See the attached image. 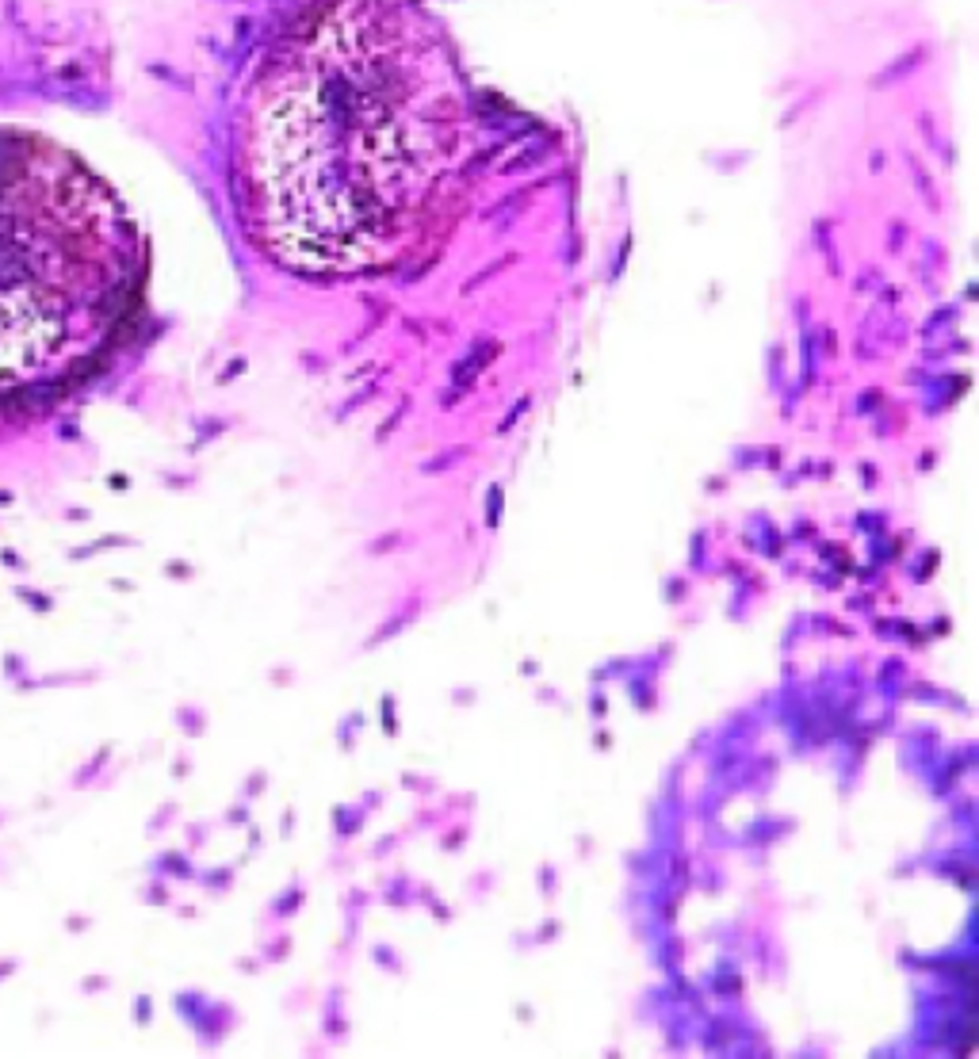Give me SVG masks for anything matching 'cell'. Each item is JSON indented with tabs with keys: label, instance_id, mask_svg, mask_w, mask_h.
<instances>
[{
	"label": "cell",
	"instance_id": "1",
	"mask_svg": "<svg viewBox=\"0 0 979 1059\" xmlns=\"http://www.w3.org/2000/svg\"><path fill=\"white\" fill-rule=\"evenodd\" d=\"M475 153L471 81L421 0H310L241 92L234 192L276 264L375 276L444 241Z\"/></svg>",
	"mask_w": 979,
	"mask_h": 1059
},
{
	"label": "cell",
	"instance_id": "2",
	"mask_svg": "<svg viewBox=\"0 0 979 1059\" xmlns=\"http://www.w3.org/2000/svg\"><path fill=\"white\" fill-rule=\"evenodd\" d=\"M142 280L146 245L108 180L43 134L0 130V402L100 364Z\"/></svg>",
	"mask_w": 979,
	"mask_h": 1059
}]
</instances>
